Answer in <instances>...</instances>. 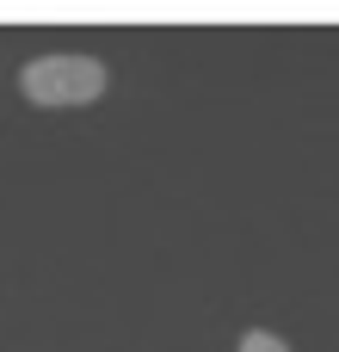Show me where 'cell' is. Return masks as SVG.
I'll return each instance as SVG.
<instances>
[{"instance_id": "obj_1", "label": "cell", "mask_w": 339, "mask_h": 352, "mask_svg": "<svg viewBox=\"0 0 339 352\" xmlns=\"http://www.w3.org/2000/svg\"><path fill=\"white\" fill-rule=\"evenodd\" d=\"M105 62L93 56H37L19 68V93L31 105H93L105 93Z\"/></svg>"}, {"instance_id": "obj_2", "label": "cell", "mask_w": 339, "mask_h": 352, "mask_svg": "<svg viewBox=\"0 0 339 352\" xmlns=\"http://www.w3.org/2000/svg\"><path fill=\"white\" fill-rule=\"evenodd\" d=\"M241 352H290V346H284L278 334H266V328H253V334L241 340Z\"/></svg>"}]
</instances>
